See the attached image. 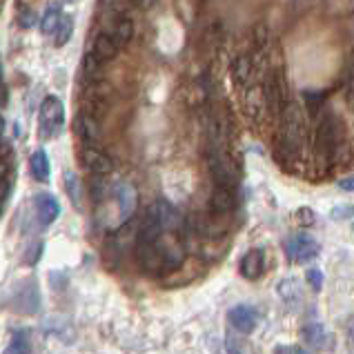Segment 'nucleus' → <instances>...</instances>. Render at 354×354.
I'll list each match as a JSON object with an SVG mask.
<instances>
[{
	"label": "nucleus",
	"instance_id": "nucleus-1",
	"mask_svg": "<svg viewBox=\"0 0 354 354\" xmlns=\"http://www.w3.org/2000/svg\"><path fill=\"white\" fill-rule=\"evenodd\" d=\"M65 125V105L58 96H47L38 109V129L43 138H58Z\"/></svg>",
	"mask_w": 354,
	"mask_h": 354
},
{
	"label": "nucleus",
	"instance_id": "nucleus-2",
	"mask_svg": "<svg viewBox=\"0 0 354 354\" xmlns=\"http://www.w3.org/2000/svg\"><path fill=\"white\" fill-rule=\"evenodd\" d=\"M341 143H343V129L339 125V120L335 116H328L317 131V154L321 158H326L328 165H332L339 156Z\"/></svg>",
	"mask_w": 354,
	"mask_h": 354
},
{
	"label": "nucleus",
	"instance_id": "nucleus-3",
	"mask_svg": "<svg viewBox=\"0 0 354 354\" xmlns=\"http://www.w3.org/2000/svg\"><path fill=\"white\" fill-rule=\"evenodd\" d=\"M261 96H263V105H266L272 114L277 118L283 114V109L288 107V100H290V94H288V76L283 69H277L274 74H272L266 83L261 87Z\"/></svg>",
	"mask_w": 354,
	"mask_h": 354
},
{
	"label": "nucleus",
	"instance_id": "nucleus-4",
	"mask_svg": "<svg viewBox=\"0 0 354 354\" xmlns=\"http://www.w3.org/2000/svg\"><path fill=\"white\" fill-rule=\"evenodd\" d=\"M321 245L315 236H310L308 232H299V234L290 236L286 241V257L292 263H310L319 257Z\"/></svg>",
	"mask_w": 354,
	"mask_h": 354
},
{
	"label": "nucleus",
	"instance_id": "nucleus-5",
	"mask_svg": "<svg viewBox=\"0 0 354 354\" xmlns=\"http://www.w3.org/2000/svg\"><path fill=\"white\" fill-rule=\"evenodd\" d=\"M134 257L138 268L147 272L151 277H158L165 272V263L163 257H160V250H158V243H145V241H134Z\"/></svg>",
	"mask_w": 354,
	"mask_h": 354
},
{
	"label": "nucleus",
	"instance_id": "nucleus-6",
	"mask_svg": "<svg viewBox=\"0 0 354 354\" xmlns=\"http://www.w3.org/2000/svg\"><path fill=\"white\" fill-rule=\"evenodd\" d=\"M112 196L118 205V214H120V225L125 221H131V216L136 214L138 207V192L136 187L129 183V180H118V183L112 187Z\"/></svg>",
	"mask_w": 354,
	"mask_h": 354
},
{
	"label": "nucleus",
	"instance_id": "nucleus-7",
	"mask_svg": "<svg viewBox=\"0 0 354 354\" xmlns=\"http://www.w3.org/2000/svg\"><path fill=\"white\" fill-rule=\"evenodd\" d=\"M80 163L92 176H107L112 171V158L96 145H83V149H80Z\"/></svg>",
	"mask_w": 354,
	"mask_h": 354
},
{
	"label": "nucleus",
	"instance_id": "nucleus-8",
	"mask_svg": "<svg viewBox=\"0 0 354 354\" xmlns=\"http://www.w3.org/2000/svg\"><path fill=\"white\" fill-rule=\"evenodd\" d=\"M227 319H230V326L234 328L239 335H252V332L257 330L261 317L257 308L241 303V306H234L227 312Z\"/></svg>",
	"mask_w": 354,
	"mask_h": 354
},
{
	"label": "nucleus",
	"instance_id": "nucleus-9",
	"mask_svg": "<svg viewBox=\"0 0 354 354\" xmlns=\"http://www.w3.org/2000/svg\"><path fill=\"white\" fill-rule=\"evenodd\" d=\"M156 205V212H158V221H160V225H163V232H167V234H176L180 236L183 234V230H185V218L183 214L169 203V201H163L160 198Z\"/></svg>",
	"mask_w": 354,
	"mask_h": 354
},
{
	"label": "nucleus",
	"instance_id": "nucleus-10",
	"mask_svg": "<svg viewBox=\"0 0 354 354\" xmlns=\"http://www.w3.org/2000/svg\"><path fill=\"white\" fill-rule=\"evenodd\" d=\"M34 209H36V218L40 221V225H52L60 216L58 198L47 194V192H40V194L34 196Z\"/></svg>",
	"mask_w": 354,
	"mask_h": 354
},
{
	"label": "nucleus",
	"instance_id": "nucleus-11",
	"mask_svg": "<svg viewBox=\"0 0 354 354\" xmlns=\"http://www.w3.org/2000/svg\"><path fill=\"white\" fill-rule=\"evenodd\" d=\"M236 209V196L230 187H214L209 194V212L216 216H230Z\"/></svg>",
	"mask_w": 354,
	"mask_h": 354
},
{
	"label": "nucleus",
	"instance_id": "nucleus-12",
	"mask_svg": "<svg viewBox=\"0 0 354 354\" xmlns=\"http://www.w3.org/2000/svg\"><path fill=\"white\" fill-rule=\"evenodd\" d=\"M74 134L83 140L85 145H96L98 143V136H100V127H98V120L92 118L87 112L80 109L78 116L74 118Z\"/></svg>",
	"mask_w": 354,
	"mask_h": 354
},
{
	"label": "nucleus",
	"instance_id": "nucleus-13",
	"mask_svg": "<svg viewBox=\"0 0 354 354\" xmlns=\"http://www.w3.org/2000/svg\"><path fill=\"white\" fill-rule=\"evenodd\" d=\"M239 272L243 279L248 281H257L263 277V272H266V254H263V250H250L245 257L241 259V266H239Z\"/></svg>",
	"mask_w": 354,
	"mask_h": 354
},
{
	"label": "nucleus",
	"instance_id": "nucleus-14",
	"mask_svg": "<svg viewBox=\"0 0 354 354\" xmlns=\"http://www.w3.org/2000/svg\"><path fill=\"white\" fill-rule=\"evenodd\" d=\"M18 306L16 310L23 312V315H34L40 308V295H38V288L34 281H27L25 286H20L18 290V297L14 299Z\"/></svg>",
	"mask_w": 354,
	"mask_h": 354
},
{
	"label": "nucleus",
	"instance_id": "nucleus-15",
	"mask_svg": "<svg viewBox=\"0 0 354 354\" xmlns=\"http://www.w3.org/2000/svg\"><path fill=\"white\" fill-rule=\"evenodd\" d=\"M230 76L234 80V85L239 87H245L252 76H254V58L250 54H241L232 60V67H230Z\"/></svg>",
	"mask_w": 354,
	"mask_h": 354
},
{
	"label": "nucleus",
	"instance_id": "nucleus-16",
	"mask_svg": "<svg viewBox=\"0 0 354 354\" xmlns=\"http://www.w3.org/2000/svg\"><path fill=\"white\" fill-rule=\"evenodd\" d=\"M301 337L306 341V346H310L312 350L330 348V335H328V330L323 328V323H319V321H312L308 326H303Z\"/></svg>",
	"mask_w": 354,
	"mask_h": 354
},
{
	"label": "nucleus",
	"instance_id": "nucleus-17",
	"mask_svg": "<svg viewBox=\"0 0 354 354\" xmlns=\"http://www.w3.org/2000/svg\"><path fill=\"white\" fill-rule=\"evenodd\" d=\"M120 52V45L114 40L112 34H98L94 45H92V54L100 60V63H107V60L116 58Z\"/></svg>",
	"mask_w": 354,
	"mask_h": 354
},
{
	"label": "nucleus",
	"instance_id": "nucleus-18",
	"mask_svg": "<svg viewBox=\"0 0 354 354\" xmlns=\"http://www.w3.org/2000/svg\"><path fill=\"white\" fill-rule=\"evenodd\" d=\"M29 171H32V176L38 180V183H47L49 180V158H47V151L45 149H36L32 158H29Z\"/></svg>",
	"mask_w": 354,
	"mask_h": 354
},
{
	"label": "nucleus",
	"instance_id": "nucleus-19",
	"mask_svg": "<svg viewBox=\"0 0 354 354\" xmlns=\"http://www.w3.org/2000/svg\"><path fill=\"white\" fill-rule=\"evenodd\" d=\"M60 18H63V9H60V5H58V3L47 5L43 18H40V32H43V36H49V38H52L56 25L60 23Z\"/></svg>",
	"mask_w": 354,
	"mask_h": 354
},
{
	"label": "nucleus",
	"instance_id": "nucleus-20",
	"mask_svg": "<svg viewBox=\"0 0 354 354\" xmlns=\"http://www.w3.org/2000/svg\"><path fill=\"white\" fill-rule=\"evenodd\" d=\"M5 354H32V341H29V330H16Z\"/></svg>",
	"mask_w": 354,
	"mask_h": 354
},
{
	"label": "nucleus",
	"instance_id": "nucleus-21",
	"mask_svg": "<svg viewBox=\"0 0 354 354\" xmlns=\"http://www.w3.org/2000/svg\"><path fill=\"white\" fill-rule=\"evenodd\" d=\"M72 34H74V18L63 14V18H60V23L56 25L54 34H52L54 45H56V47L67 45V43H69V38H72Z\"/></svg>",
	"mask_w": 354,
	"mask_h": 354
},
{
	"label": "nucleus",
	"instance_id": "nucleus-22",
	"mask_svg": "<svg viewBox=\"0 0 354 354\" xmlns=\"http://www.w3.org/2000/svg\"><path fill=\"white\" fill-rule=\"evenodd\" d=\"M112 36H114V40L120 47L127 45L129 40H131V36H134V20H131L129 16H120L116 20V25H114Z\"/></svg>",
	"mask_w": 354,
	"mask_h": 354
},
{
	"label": "nucleus",
	"instance_id": "nucleus-23",
	"mask_svg": "<svg viewBox=\"0 0 354 354\" xmlns=\"http://www.w3.org/2000/svg\"><path fill=\"white\" fill-rule=\"evenodd\" d=\"M12 178H14L12 165H9L7 160H0V214H3L9 192H12Z\"/></svg>",
	"mask_w": 354,
	"mask_h": 354
},
{
	"label": "nucleus",
	"instance_id": "nucleus-24",
	"mask_svg": "<svg viewBox=\"0 0 354 354\" xmlns=\"http://www.w3.org/2000/svg\"><path fill=\"white\" fill-rule=\"evenodd\" d=\"M303 103H306V114L317 120L323 112V94L321 92H303Z\"/></svg>",
	"mask_w": 354,
	"mask_h": 354
},
{
	"label": "nucleus",
	"instance_id": "nucleus-25",
	"mask_svg": "<svg viewBox=\"0 0 354 354\" xmlns=\"http://www.w3.org/2000/svg\"><path fill=\"white\" fill-rule=\"evenodd\" d=\"M263 112V96L261 89H254V92H248L245 96V114L250 116V120H259Z\"/></svg>",
	"mask_w": 354,
	"mask_h": 354
},
{
	"label": "nucleus",
	"instance_id": "nucleus-26",
	"mask_svg": "<svg viewBox=\"0 0 354 354\" xmlns=\"http://www.w3.org/2000/svg\"><path fill=\"white\" fill-rule=\"evenodd\" d=\"M65 187H67L69 198H72V203L76 207H80V185H78V176L74 171H65Z\"/></svg>",
	"mask_w": 354,
	"mask_h": 354
},
{
	"label": "nucleus",
	"instance_id": "nucleus-27",
	"mask_svg": "<svg viewBox=\"0 0 354 354\" xmlns=\"http://www.w3.org/2000/svg\"><path fill=\"white\" fill-rule=\"evenodd\" d=\"M100 69H103V63L89 52L87 56H85V60H83V72H85V76L87 78H92V80H96L98 78V74H100Z\"/></svg>",
	"mask_w": 354,
	"mask_h": 354
},
{
	"label": "nucleus",
	"instance_id": "nucleus-28",
	"mask_svg": "<svg viewBox=\"0 0 354 354\" xmlns=\"http://www.w3.org/2000/svg\"><path fill=\"white\" fill-rule=\"evenodd\" d=\"M295 221H297V225H301V227H310V225H315L317 216H315V212H312L310 207H299L295 212Z\"/></svg>",
	"mask_w": 354,
	"mask_h": 354
},
{
	"label": "nucleus",
	"instance_id": "nucleus-29",
	"mask_svg": "<svg viewBox=\"0 0 354 354\" xmlns=\"http://www.w3.org/2000/svg\"><path fill=\"white\" fill-rule=\"evenodd\" d=\"M252 38H254L257 52H261L263 47H268V29H266V25H259L254 32H252Z\"/></svg>",
	"mask_w": 354,
	"mask_h": 354
},
{
	"label": "nucleus",
	"instance_id": "nucleus-30",
	"mask_svg": "<svg viewBox=\"0 0 354 354\" xmlns=\"http://www.w3.org/2000/svg\"><path fill=\"white\" fill-rule=\"evenodd\" d=\"M306 279H308V283H310L312 290H315V292L321 290V286H323V272H319V270L312 268V270L306 272Z\"/></svg>",
	"mask_w": 354,
	"mask_h": 354
},
{
	"label": "nucleus",
	"instance_id": "nucleus-31",
	"mask_svg": "<svg viewBox=\"0 0 354 354\" xmlns=\"http://www.w3.org/2000/svg\"><path fill=\"white\" fill-rule=\"evenodd\" d=\"M34 20H36V14L32 12V9H20V12H18V23H20V27L29 29V27L34 25Z\"/></svg>",
	"mask_w": 354,
	"mask_h": 354
},
{
	"label": "nucleus",
	"instance_id": "nucleus-32",
	"mask_svg": "<svg viewBox=\"0 0 354 354\" xmlns=\"http://www.w3.org/2000/svg\"><path fill=\"white\" fill-rule=\"evenodd\" d=\"M40 254H43V243H36V245H34L32 250H29V254L25 257L27 266H36L38 259H40Z\"/></svg>",
	"mask_w": 354,
	"mask_h": 354
},
{
	"label": "nucleus",
	"instance_id": "nucleus-33",
	"mask_svg": "<svg viewBox=\"0 0 354 354\" xmlns=\"http://www.w3.org/2000/svg\"><path fill=\"white\" fill-rule=\"evenodd\" d=\"M227 352H230V354H248V350H243V348L239 346V339H236V337L232 339V335L227 337Z\"/></svg>",
	"mask_w": 354,
	"mask_h": 354
},
{
	"label": "nucleus",
	"instance_id": "nucleus-34",
	"mask_svg": "<svg viewBox=\"0 0 354 354\" xmlns=\"http://www.w3.org/2000/svg\"><path fill=\"white\" fill-rule=\"evenodd\" d=\"M277 354H308V352L303 348H299V346H279Z\"/></svg>",
	"mask_w": 354,
	"mask_h": 354
},
{
	"label": "nucleus",
	"instance_id": "nucleus-35",
	"mask_svg": "<svg viewBox=\"0 0 354 354\" xmlns=\"http://www.w3.org/2000/svg\"><path fill=\"white\" fill-rule=\"evenodd\" d=\"M339 187H343V189H346V192H352V178L348 176V178L339 180Z\"/></svg>",
	"mask_w": 354,
	"mask_h": 354
},
{
	"label": "nucleus",
	"instance_id": "nucleus-36",
	"mask_svg": "<svg viewBox=\"0 0 354 354\" xmlns=\"http://www.w3.org/2000/svg\"><path fill=\"white\" fill-rule=\"evenodd\" d=\"M0 136H3V123H0Z\"/></svg>",
	"mask_w": 354,
	"mask_h": 354
},
{
	"label": "nucleus",
	"instance_id": "nucleus-37",
	"mask_svg": "<svg viewBox=\"0 0 354 354\" xmlns=\"http://www.w3.org/2000/svg\"><path fill=\"white\" fill-rule=\"evenodd\" d=\"M67 3H80V0H67Z\"/></svg>",
	"mask_w": 354,
	"mask_h": 354
}]
</instances>
